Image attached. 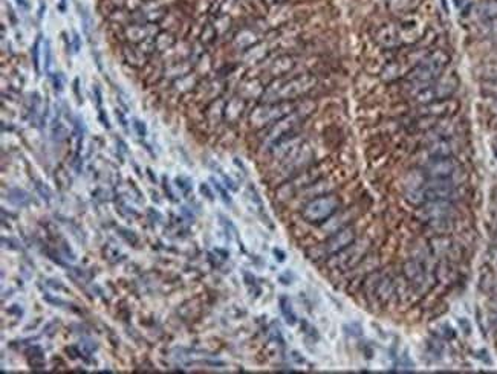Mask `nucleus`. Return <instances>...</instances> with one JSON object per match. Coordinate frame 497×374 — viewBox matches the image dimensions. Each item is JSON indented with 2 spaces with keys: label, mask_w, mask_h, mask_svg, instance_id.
I'll list each match as a JSON object with an SVG mask.
<instances>
[{
  "label": "nucleus",
  "mask_w": 497,
  "mask_h": 374,
  "mask_svg": "<svg viewBox=\"0 0 497 374\" xmlns=\"http://www.w3.org/2000/svg\"><path fill=\"white\" fill-rule=\"evenodd\" d=\"M315 86V78L311 75H303L299 78H294L285 84H272L265 93L263 99L265 101H286V99H294L306 92H309Z\"/></svg>",
  "instance_id": "f257e3e1"
},
{
  "label": "nucleus",
  "mask_w": 497,
  "mask_h": 374,
  "mask_svg": "<svg viewBox=\"0 0 497 374\" xmlns=\"http://www.w3.org/2000/svg\"><path fill=\"white\" fill-rule=\"evenodd\" d=\"M367 249H369V240H366V238L355 240L347 248L331 255L329 257L331 260L328 261V268L332 271H341V272L349 271L366 257Z\"/></svg>",
  "instance_id": "f03ea898"
},
{
  "label": "nucleus",
  "mask_w": 497,
  "mask_h": 374,
  "mask_svg": "<svg viewBox=\"0 0 497 374\" xmlns=\"http://www.w3.org/2000/svg\"><path fill=\"white\" fill-rule=\"evenodd\" d=\"M340 209V199L335 196H320L311 199L302 209V217L308 223H321Z\"/></svg>",
  "instance_id": "7ed1b4c3"
},
{
  "label": "nucleus",
  "mask_w": 497,
  "mask_h": 374,
  "mask_svg": "<svg viewBox=\"0 0 497 374\" xmlns=\"http://www.w3.org/2000/svg\"><path fill=\"white\" fill-rule=\"evenodd\" d=\"M447 61V57L442 52H436L433 55H430L429 58H426L423 61V64H419L413 73H412V79L415 83H421V84H429L432 79H435L441 70L444 69V64Z\"/></svg>",
  "instance_id": "20e7f679"
},
{
  "label": "nucleus",
  "mask_w": 497,
  "mask_h": 374,
  "mask_svg": "<svg viewBox=\"0 0 497 374\" xmlns=\"http://www.w3.org/2000/svg\"><path fill=\"white\" fill-rule=\"evenodd\" d=\"M357 240V232H355V228L354 226H346V228H341L338 231L334 232V235L331 238H328L325 242V245L320 246V257L321 258H329L331 255L340 252L341 249L347 248L351 243H354Z\"/></svg>",
  "instance_id": "39448f33"
},
{
  "label": "nucleus",
  "mask_w": 497,
  "mask_h": 374,
  "mask_svg": "<svg viewBox=\"0 0 497 374\" xmlns=\"http://www.w3.org/2000/svg\"><path fill=\"white\" fill-rule=\"evenodd\" d=\"M424 200H450L455 196V183L447 179H432L430 182L424 183L423 188Z\"/></svg>",
  "instance_id": "423d86ee"
},
{
  "label": "nucleus",
  "mask_w": 497,
  "mask_h": 374,
  "mask_svg": "<svg viewBox=\"0 0 497 374\" xmlns=\"http://www.w3.org/2000/svg\"><path fill=\"white\" fill-rule=\"evenodd\" d=\"M452 212H453V206L449 203V200H433L418 211V217L423 222L436 225L439 222H445L452 216Z\"/></svg>",
  "instance_id": "0eeeda50"
},
{
  "label": "nucleus",
  "mask_w": 497,
  "mask_h": 374,
  "mask_svg": "<svg viewBox=\"0 0 497 374\" xmlns=\"http://www.w3.org/2000/svg\"><path fill=\"white\" fill-rule=\"evenodd\" d=\"M286 110H289L288 105H262L251 113V124L254 127H263L268 122L286 115Z\"/></svg>",
  "instance_id": "6e6552de"
},
{
  "label": "nucleus",
  "mask_w": 497,
  "mask_h": 374,
  "mask_svg": "<svg viewBox=\"0 0 497 374\" xmlns=\"http://www.w3.org/2000/svg\"><path fill=\"white\" fill-rule=\"evenodd\" d=\"M426 170L432 179H447L456 170V164L449 157H435Z\"/></svg>",
  "instance_id": "1a4fd4ad"
},
{
  "label": "nucleus",
  "mask_w": 497,
  "mask_h": 374,
  "mask_svg": "<svg viewBox=\"0 0 497 374\" xmlns=\"http://www.w3.org/2000/svg\"><path fill=\"white\" fill-rule=\"evenodd\" d=\"M393 295H396V287H395V281L390 275L381 274L380 281L377 284V290H375V297L383 300V301H389L390 298H393Z\"/></svg>",
  "instance_id": "9d476101"
},
{
  "label": "nucleus",
  "mask_w": 497,
  "mask_h": 374,
  "mask_svg": "<svg viewBox=\"0 0 497 374\" xmlns=\"http://www.w3.org/2000/svg\"><path fill=\"white\" fill-rule=\"evenodd\" d=\"M404 275L413 284H421L424 281V269L418 260H409L404 263Z\"/></svg>",
  "instance_id": "9b49d317"
},
{
  "label": "nucleus",
  "mask_w": 497,
  "mask_h": 374,
  "mask_svg": "<svg viewBox=\"0 0 497 374\" xmlns=\"http://www.w3.org/2000/svg\"><path fill=\"white\" fill-rule=\"evenodd\" d=\"M26 361H28V365L32 368V370H41L44 367V353L43 350L38 347V345H32L29 347L26 352Z\"/></svg>",
  "instance_id": "f8f14e48"
},
{
  "label": "nucleus",
  "mask_w": 497,
  "mask_h": 374,
  "mask_svg": "<svg viewBox=\"0 0 497 374\" xmlns=\"http://www.w3.org/2000/svg\"><path fill=\"white\" fill-rule=\"evenodd\" d=\"M5 199H6L9 203L15 205V206H28V205L31 203V196H29L26 191L20 190V188H12V190H9Z\"/></svg>",
  "instance_id": "ddd939ff"
},
{
  "label": "nucleus",
  "mask_w": 497,
  "mask_h": 374,
  "mask_svg": "<svg viewBox=\"0 0 497 374\" xmlns=\"http://www.w3.org/2000/svg\"><path fill=\"white\" fill-rule=\"evenodd\" d=\"M279 307H280V312H282L285 321H286L289 326L297 324V315H295V312H294V309H292V304H291V301H289V298H288L286 295H282V297L279 298Z\"/></svg>",
  "instance_id": "4468645a"
},
{
  "label": "nucleus",
  "mask_w": 497,
  "mask_h": 374,
  "mask_svg": "<svg viewBox=\"0 0 497 374\" xmlns=\"http://www.w3.org/2000/svg\"><path fill=\"white\" fill-rule=\"evenodd\" d=\"M430 153L433 157H449L452 154V148L447 142H436L432 148H430Z\"/></svg>",
  "instance_id": "2eb2a0df"
},
{
  "label": "nucleus",
  "mask_w": 497,
  "mask_h": 374,
  "mask_svg": "<svg viewBox=\"0 0 497 374\" xmlns=\"http://www.w3.org/2000/svg\"><path fill=\"white\" fill-rule=\"evenodd\" d=\"M40 41H41V35L37 37V40L34 41V44L31 47L32 66H34V69H35L37 73H40Z\"/></svg>",
  "instance_id": "dca6fc26"
},
{
  "label": "nucleus",
  "mask_w": 497,
  "mask_h": 374,
  "mask_svg": "<svg viewBox=\"0 0 497 374\" xmlns=\"http://www.w3.org/2000/svg\"><path fill=\"white\" fill-rule=\"evenodd\" d=\"M452 109V102H449V101H444V102H438V104H430V105H427L424 110V113H430V115H441V113H445V112H449Z\"/></svg>",
  "instance_id": "f3484780"
},
{
  "label": "nucleus",
  "mask_w": 497,
  "mask_h": 374,
  "mask_svg": "<svg viewBox=\"0 0 497 374\" xmlns=\"http://www.w3.org/2000/svg\"><path fill=\"white\" fill-rule=\"evenodd\" d=\"M242 110H243V102H242V99H233V101L228 104V107H227V116H228L230 119H234V118H237V116L240 115Z\"/></svg>",
  "instance_id": "a211bd4d"
},
{
  "label": "nucleus",
  "mask_w": 497,
  "mask_h": 374,
  "mask_svg": "<svg viewBox=\"0 0 497 374\" xmlns=\"http://www.w3.org/2000/svg\"><path fill=\"white\" fill-rule=\"evenodd\" d=\"M292 60L291 58H288V57H282V58H279L276 63H274V67H272V70L276 72V73H283V72H288L291 67H292Z\"/></svg>",
  "instance_id": "6ab92c4d"
},
{
  "label": "nucleus",
  "mask_w": 497,
  "mask_h": 374,
  "mask_svg": "<svg viewBox=\"0 0 497 374\" xmlns=\"http://www.w3.org/2000/svg\"><path fill=\"white\" fill-rule=\"evenodd\" d=\"M116 232L119 234L121 238H124L130 246H136L138 245V237L133 231L127 229V228H116Z\"/></svg>",
  "instance_id": "aec40b11"
},
{
  "label": "nucleus",
  "mask_w": 497,
  "mask_h": 374,
  "mask_svg": "<svg viewBox=\"0 0 497 374\" xmlns=\"http://www.w3.org/2000/svg\"><path fill=\"white\" fill-rule=\"evenodd\" d=\"M34 183H35V190L38 191V194H40V197L46 202V203H49L51 202V197H52V193H51V190L41 182V180H37V179H34Z\"/></svg>",
  "instance_id": "412c9836"
},
{
  "label": "nucleus",
  "mask_w": 497,
  "mask_h": 374,
  "mask_svg": "<svg viewBox=\"0 0 497 374\" xmlns=\"http://www.w3.org/2000/svg\"><path fill=\"white\" fill-rule=\"evenodd\" d=\"M481 12L482 15L488 17V18H493L496 20L497 18V2H488V3H484L481 6Z\"/></svg>",
  "instance_id": "4be33fe9"
},
{
  "label": "nucleus",
  "mask_w": 497,
  "mask_h": 374,
  "mask_svg": "<svg viewBox=\"0 0 497 374\" xmlns=\"http://www.w3.org/2000/svg\"><path fill=\"white\" fill-rule=\"evenodd\" d=\"M175 183H176V186L182 191V194H188L191 190H193V185H191V180L190 179H187V177H176V180H175Z\"/></svg>",
  "instance_id": "5701e85b"
},
{
  "label": "nucleus",
  "mask_w": 497,
  "mask_h": 374,
  "mask_svg": "<svg viewBox=\"0 0 497 374\" xmlns=\"http://www.w3.org/2000/svg\"><path fill=\"white\" fill-rule=\"evenodd\" d=\"M211 183H213V186H214V190L219 193V196H220V199L223 200V203H227V205H231V197H230V194H228V191L222 186V183H219L217 180H214L213 177H211Z\"/></svg>",
  "instance_id": "b1692460"
},
{
  "label": "nucleus",
  "mask_w": 497,
  "mask_h": 374,
  "mask_svg": "<svg viewBox=\"0 0 497 374\" xmlns=\"http://www.w3.org/2000/svg\"><path fill=\"white\" fill-rule=\"evenodd\" d=\"M482 75L488 79H497V61L485 64L482 67Z\"/></svg>",
  "instance_id": "393cba45"
},
{
  "label": "nucleus",
  "mask_w": 497,
  "mask_h": 374,
  "mask_svg": "<svg viewBox=\"0 0 497 374\" xmlns=\"http://www.w3.org/2000/svg\"><path fill=\"white\" fill-rule=\"evenodd\" d=\"M51 79H52V87H54V90L55 92H61L63 90V87H64V76H63V73H54L52 76H51Z\"/></svg>",
  "instance_id": "a878e982"
},
{
  "label": "nucleus",
  "mask_w": 497,
  "mask_h": 374,
  "mask_svg": "<svg viewBox=\"0 0 497 374\" xmlns=\"http://www.w3.org/2000/svg\"><path fill=\"white\" fill-rule=\"evenodd\" d=\"M52 58V50H51V43L49 40L44 41V70L49 73V69H51V60Z\"/></svg>",
  "instance_id": "bb28decb"
},
{
  "label": "nucleus",
  "mask_w": 497,
  "mask_h": 374,
  "mask_svg": "<svg viewBox=\"0 0 497 374\" xmlns=\"http://www.w3.org/2000/svg\"><path fill=\"white\" fill-rule=\"evenodd\" d=\"M132 122H133V128H135L136 135H138L139 138H145V136H147V127H145V124H144L142 121L136 119V118H135Z\"/></svg>",
  "instance_id": "cd10ccee"
},
{
  "label": "nucleus",
  "mask_w": 497,
  "mask_h": 374,
  "mask_svg": "<svg viewBox=\"0 0 497 374\" xmlns=\"http://www.w3.org/2000/svg\"><path fill=\"white\" fill-rule=\"evenodd\" d=\"M302 329H303V333H305L306 336H311L314 341H318V333H317V330H315L309 323L302 321Z\"/></svg>",
  "instance_id": "c85d7f7f"
},
{
  "label": "nucleus",
  "mask_w": 497,
  "mask_h": 374,
  "mask_svg": "<svg viewBox=\"0 0 497 374\" xmlns=\"http://www.w3.org/2000/svg\"><path fill=\"white\" fill-rule=\"evenodd\" d=\"M199 191H201V194H202L207 200H210V202L214 200V194H213V191H211V188H210L208 183H201V185H199Z\"/></svg>",
  "instance_id": "c756f323"
},
{
  "label": "nucleus",
  "mask_w": 497,
  "mask_h": 374,
  "mask_svg": "<svg viewBox=\"0 0 497 374\" xmlns=\"http://www.w3.org/2000/svg\"><path fill=\"white\" fill-rule=\"evenodd\" d=\"M2 245H3V248H6V249H11V251H20V245L15 242V240H12V238H6V237H3L2 238Z\"/></svg>",
  "instance_id": "7c9ffc66"
},
{
  "label": "nucleus",
  "mask_w": 497,
  "mask_h": 374,
  "mask_svg": "<svg viewBox=\"0 0 497 374\" xmlns=\"http://www.w3.org/2000/svg\"><path fill=\"white\" fill-rule=\"evenodd\" d=\"M43 300H44L46 303H49V304H54V306L67 307V303H64V301H61V300H58V298H52L49 293H44V295H43Z\"/></svg>",
  "instance_id": "2f4dec72"
},
{
  "label": "nucleus",
  "mask_w": 497,
  "mask_h": 374,
  "mask_svg": "<svg viewBox=\"0 0 497 374\" xmlns=\"http://www.w3.org/2000/svg\"><path fill=\"white\" fill-rule=\"evenodd\" d=\"M93 96H95V104L98 109H101L103 104V95H101V89L98 86H93Z\"/></svg>",
  "instance_id": "473e14b6"
},
{
  "label": "nucleus",
  "mask_w": 497,
  "mask_h": 374,
  "mask_svg": "<svg viewBox=\"0 0 497 374\" xmlns=\"http://www.w3.org/2000/svg\"><path fill=\"white\" fill-rule=\"evenodd\" d=\"M147 216H148V219L152 220V223H158V222L161 220V214H159L158 211H155L153 208H148V209H147Z\"/></svg>",
  "instance_id": "72a5a7b5"
},
{
  "label": "nucleus",
  "mask_w": 497,
  "mask_h": 374,
  "mask_svg": "<svg viewBox=\"0 0 497 374\" xmlns=\"http://www.w3.org/2000/svg\"><path fill=\"white\" fill-rule=\"evenodd\" d=\"M98 118H100V122L103 124V127L110 128V122H109V119H107V116H106V113H104L103 109H98Z\"/></svg>",
  "instance_id": "f704fd0d"
},
{
  "label": "nucleus",
  "mask_w": 497,
  "mask_h": 374,
  "mask_svg": "<svg viewBox=\"0 0 497 374\" xmlns=\"http://www.w3.org/2000/svg\"><path fill=\"white\" fill-rule=\"evenodd\" d=\"M78 84H80V79L75 78V79H73V93H75V96H77V101H78V102H83V96H81V93H80Z\"/></svg>",
  "instance_id": "c9c22d12"
},
{
  "label": "nucleus",
  "mask_w": 497,
  "mask_h": 374,
  "mask_svg": "<svg viewBox=\"0 0 497 374\" xmlns=\"http://www.w3.org/2000/svg\"><path fill=\"white\" fill-rule=\"evenodd\" d=\"M243 278H245V283H246V286H248V287H251V286H253V287H254V286H257V284H256V278H254L251 274H248V272H243Z\"/></svg>",
  "instance_id": "e433bc0d"
},
{
  "label": "nucleus",
  "mask_w": 497,
  "mask_h": 374,
  "mask_svg": "<svg viewBox=\"0 0 497 374\" xmlns=\"http://www.w3.org/2000/svg\"><path fill=\"white\" fill-rule=\"evenodd\" d=\"M72 41H73V52H78L80 47H81V38H80L78 32H73V38H72Z\"/></svg>",
  "instance_id": "4c0bfd02"
},
{
  "label": "nucleus",
  "mask_w": 497,
  "mask_h": 374,
  "mask_svg": "<svg viewBox=\"0 0 497 374\" xmlns=\"http://www.w3.org/2000/svg\"><path fill=\"white\" fill-rule=\"evenodd\" d=\"M164 191H165V194L168 196V199L171 200V202H176V199H175V196H173V193H171V190H170V186H168V182H167V179L164 177Z\"/></svg>",
  "instance_id": "58836bf2"
},
{
  "label": "nucleus",
  "mask_w": 497,
  "mask_h": 374,
  "mask_svg": "<svg viewBox=\"0 0 497 374\" xmlns=\"http://www.w3.org/2000/svg\"><path fill=\"white\" fill-rule=\"evenodd\" d=\"M272 254L276 255V258H277V261H280V263H283V261L286 260V254H285L283 251H280V249H277V248H276V249L272 251Z\"/></svg>",
  "instance_id": "ea45409f"
},
{
  "label": "nucleus",
  "mask_w": 497,
  "mask_h": 374,
  "mask_svg": "<svg viewBox=\"0 0 497 374\" xmlns=\"http://www.w3.org/2000/svg\"><path fill=\"white\" fill-rule=\"evenodd\" d=\"M116 118L119 119V122H121V127H122L124 130H127V121H126V118H124V115H122V112H121V110H116Z\"/></svg>",
  "instance_id": "a19ab883"
},
{
  "label": "nucleus",
  "mask_w": 497,
  "mask_h": 374,
  "mask_svg": "<svg viewBox=\"0 0 497 374\" xmlns=\"http://www.w3.org/2000/svg\"><path fill=\"white\" fill-rule=\"evenodd\" d=\"M181 212H182V214L187 217V220H188V222H194V216H193V212H190V211H188V208H187V206H182V208H181Z\"/></svg>",
  "instance_id": "79ce46f5"
},
{
  "label": "nucleus",
  "mask_w": 497,
  "mask_h": 374,
  "mask_svg": "<svg viewBox=\"0 0 497 374\" xmlns=\"http://www.w3.org/2000/svg\"><path fill=\"white\" fill-rule=\"evenodd\" d=\"M291 278H292V277H291V274H289V272H286L285 275H280V278H279V280H280L283 284H291Z\"/></svg>",
  "instance_id": "37998d69"
},
{
  "label": "nucleus",
  "mask_w": 497,
  "mask_h": 374,
  "mask_svg": "<svg viewBox=\"0 0 497 374\" xmlns=\"http://www.w3.org/2000/svg\"><path fill=\"white\" fill-rule=\"evenodd\" d=\"M51 287H54V289H64L61 284H60V281H55V280H49V283H47Z\"/></svg>",
  "instance_id": "c03bdc74"
},
{
  "label": "nucleus",
  "mask_w": 497,
  "mask_h": 374,
  "mask_svg": "<svg viewBox=\"0 0 497 374\" xmlns=\"http://www.w3.org/2000/svg\"><path fill=\"white\" fill-rule=\"evenodd\" d=\"M18 6H21V8H24V9H28L29 8V3H28V0H14Z\"/></svg>",
  "instance_id": "a18cd8bd"
},
{
  "label": "nucleus",
  "mask_w": 497,
  "mask_h": 374,
  "mask_svg": "<svg viewBox=\"0 0 497 374\" xmlns=\"http://www.w3.org/2000/svg\"><path fill=\"white\" fill-rule=\"evenodd\" d=\"M214 252L219 254V255L222 257V260H227V258H228V252H225V251H222V249H216Z\"/></svg>",
  "instance_id": "49530a36"
},
{
  "label": "nucleus",
  "mask_w": 497,
  "mask_h": 374,
  "mask_svg": "<svg viewBox=\"0 0 497 374\" xmlns=\"http://www.w3.org/2000/svg\"><path fill=\"white\" fill-rule=\"evenodd\" d=\"M491 34L497 38V18L496 20H493V24H491Z\"/></svg>",
  "instance_id": "de8ad7c7"
},
{
  "label": "nucleus",
  "mask_w": 497,
  "mask_h": 374,
  "mask_svg": "<svg viewBox=\"0 0 497 374\" xmlns=\"http://www.w3.org/2000/svg\"><path fill=\"white\" fill-rule=\"evenodd\" d=\"M66 2H67V0H60V11H61V12L66 11Z\"/></svg>",
  "instance_id": "09e8293b"
},
{
  "label": "nucleus",
  "mask_w": 497,
  "mask_h": 374,
  "mask_svg": "<svg viewBox=\"0 0 497 374\" xmlns=\"http://www.w3.org/2000/svg\"><path fill=\"white\" fill-rule=\"evenodd\" d=\"M147 173H148V176H150L152 182H156V177L153 176V173H152V170H150V168H147Z\"/></svg>",
  "instance_id": "8fccbe9b"
},
{
  "label": "nucleus",
  "mask_w": 497,
  "mask_h": 374,
  "mask_svg": "<svg viewBox=\"0 0 497 374\" xmlns=\"http://www.w3.org/2000/svg\"><path fill=\"white\" fill-rule=\"evenodd\" d=\"M491 112H493V113H496L497 115V99L494 101V102H493V104H491Z\"/></svg>",
  "instance_id": "3c124183"
},
{
  "label": "nucleus",
  "mask_w": 497,
  "mask_h": 374,
  "mask_svg": "<svg viewBox=\"0 0 497 374\" xmlns=\"http://www.w3.org/2000/svg\"><path fill=\"white\" fill-rule=\"evenodd\" d=\"M494 304H496V306H497V298H496V300H494Z\"/></svg>",
  "instance_id": "603ef678"
},
{
  "label": "nucleus",
  "mask_w": 497,
  "mask_h": 374,
  "mask_svg": "<svg viewBox=\"0 0 497 374\" xmlns=\"http://www.w3.org/2000/svg\"><path fill=\"white\" fill-rule=\"evenodd\" d=\"M496 258H497V251H496Z\"/></svg>",
  "instance_id": "864d4df0"
},
{
  "label": "nucleus",
  "mask_w": 497,
  "mask_h": 374,
  "mask_svg": "<svg viewBox=\"0 0 497 374\" xmlns=\"http://www.w3.org/2000/svg\"><path fill=\"white\" fill-rule=\"evenodd\" d=\"M496 326H497V319H496Z\"/></svg>",
  "instance_id": "5fc2aeb1"
}]
</instances>
